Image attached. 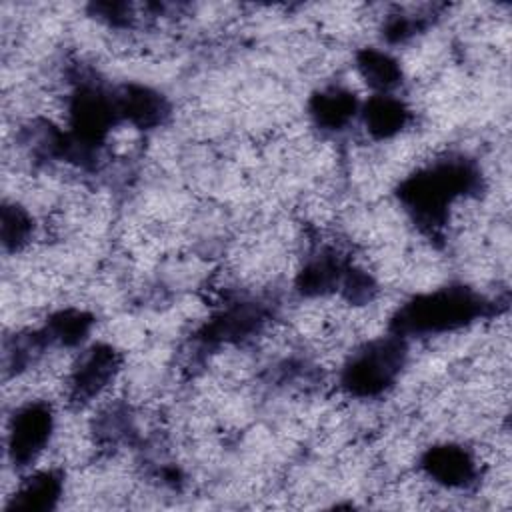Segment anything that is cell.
<instances>
[{
    "instance_id": "obj_1",
    "label": "cell",
    "mask_w": 512,
    "mask_h": 512,
    "mask_svg": "<svg viewBox=\"0 0 512 512\" xmlns=\"http://www.w3.org/2000/svg\"><path fill=\"white\" fill-rule=\"evenodd\" d=\"M52 430L50 410L42 404H30L20 408L12 418L10 432V452L14 464L26 466L34 462L46 448Z\"/></svg>"
}]
</instances>
